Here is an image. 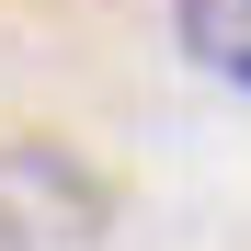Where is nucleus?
<instances>
[{
    "label": "nucleus",
    "mask_w": 251,
    "mask_h": 251,
    "mask_svg": "<svg viewBox=\"0 0 251 251\" xmlns=\"http://www.w3.org/2000/svg\"><path fill=\"white\" fill-rule=\"evenodd\" d=\"M103 217H114V194L80 149H57V137L0 149V251H92Z\"/></svg>",
    "instance_id": "obj_1"
},
{
    "label": "nucleus",
    "mask_w": 251,
    "mask_h": 251,
    "mask_svg": "<svg viewBox=\"0 0 251 251\" xmlns=\"http://www.w3.org/2000/svg\"><path fill=\"white\" fill-rule=\"evenodd\" d=\"M172 34L217 92H251V0H172Z\"/></svg>",
    "instance_id": "obj_2"
}]
</instances>
